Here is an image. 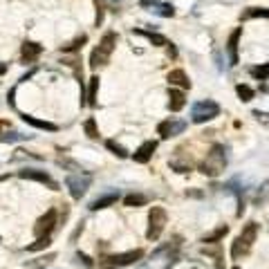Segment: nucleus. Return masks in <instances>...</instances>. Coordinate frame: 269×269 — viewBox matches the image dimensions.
Returning a JSON list of instances; mask_svg holds the SVG:
<instances>
[{
    "mask_svg": "<svg viewBox=\"0 0 269 269\" xmlns=\"http://www.w3.org/2000/svg\"><path fill=\"white\" fill-rule=\"evenodd\" d=\"M105 146H108V151H112V152H115V155H117V157H128V151H126V148H123V146H119V144H117V141H105Z\"/></svg>",
    "mask_w": 269,
    "mask_h": 269,
    "instance_id": "b1692460",
    "label": "nucleus"
},
{
    "mask_svg": "<svg viewBox=\"0 0 269 269\" xmlns=\"http://www.w3.org/2000/svg\"><path fill=\"white\" fill-rule=\"evenodd\" d=\"M83 128H85L90 139H99V130H97V121L94 119H88V121L83 123Z\"/></svg>",
    "mask_w": 269,
    "mask_h": 269,
    "instance_id": "393cba45",
    "label": "nucleus"
},
{
    "mask_svg": "<svg viewBox=\"0 0 269 269\" xmlns=\"http://www.w3.org/2000/svg\"><path fill=\"white\" fill-rule=\"evenodd\" d=\"M54 227H56V209H50L45 216L36 222L34 234L38 235V238H45V235H50L54 231Z\"/></svg>",
    "mask_w": 269,
    "mask_h": 269,
    "instance_id": "0eeeda50",
    "label": "nucleus"
},
{
    "mask_svg": "<svg viewBox=\"0 0 269 269\" xmlns=\"http://www.w3.org/2000/svg\"><path fill=\"white\" fill-rule=\"evenodd\" d=\"M168 83L170 85H180V88H191V81H188V76L184 70H173L168 72Z\"/></svg>",
    "mask_w": 269,
    "mask_h": 269,
    "instance_id": "dca6fc26",
    "label": "nucleus"
},
{
    "mask_svg": "<svg viewBox=\"0 0 269 269\" xmlns=\"http://www.w3.org/2000/svg\"><path fill=\"white\" fill-rule=\"evenodd\" d=\"M117 200H119V191H110V193L99 195V198H97V200H92V202H90V209H92V211L108 209V206L117 204Z\"/></svg>",
    "mask_w": 269,
    "mask_h": 269,
    "instance_id": "f8f14e48",
    "label": "nucleus"
},
{
    "mask_svg": "<svg viewBox=\"0 0 269 269\" xmlns=\"http://www.w3.org/2000/svg\"><path fill=\"white\" fill-rule=\"evenodd\" d=\"M23 121H25V123H30V126H34V128L50 130V133H56V130H59V126H56V123L43 121V119H36V117H32V115H23Z\"/></svg>",
    "mask_w": 269,
    "mask_h": 269,
    "instance_id": "f3484780",
    "label": "nucleus"
},
{
    "mask_svg": "<svg viewBox=\"0 0 269 269\" xmlns=\"http://www.w3.org/2000/svg\"><path fill=\"white\" fill-rule=\"evenodd\" d=\"M94 5H97V20H94V25L101 27V23H103V7H101L99 0H94Z\"/></svg>",
    "mask_w": 269,
    "mask_h": 269,
    "instance_id": "7c9ffc66",
    "label": "nucleus"
},
{
    "mask_svg": "<svg viewBox=\"0 0 269 269\" xmlns=\"http://www.w3.org/2000/svg\"><path fill=\"white\" fill-rule=\"evenodd\" d=\"M112 2H115V5H117V2H121V0H112Z\"/></svg>",
    "mask_w": 269,
    "mask_h": 269,
    "instance_id": "c9c22d12",
    "label": "nucleus"
},
{
    "mask_svg": "<svg viewBox=\"0 0 269 269\" xmlns=\"http://www.w3.org/2000/svg\"><path fill=\"white\" fill-rule=\"evenodd\" d=\"M166 222H168V216L162 206H152L151 213H148V231H146V238L148 240H157L164 231Z\"/></svg>",
    "mask_w": 269,
    "mask_h": 269,
    "instance_id": "39448f33",
    "label": "nucleus"
},
{
    "mask_svg": "<svg viewBox=\"0 0 269 269\" xmlns=\"http://www.w3.org/2000/svg\"><path fill=\"white\" fill-rule=\"evenodd\" d=\"M269 18V9H263V7H249L245 14H242V20H249V18Z\"/></svg>",
    "mask_w": 269,
    "mask_h": 269,
    "instance_id": "412c9836",
    "label": "nucleus"
},
{
    "mask_svg": "<svg viewBox=\"0 0 269 269\" xmlns=\"http://www.w3.org/2000/svg\"><path fill=\"white\" fill-rule=\"evenodd\" d=\"M234 269H238V267H234Z\"/></svg>",
    "mask_w": 269,
    "mask_h": 269,
    "instance_id": "e433bc0d",
    "label": "nucleus"
},
{
    "mask_svg": "<svg viewBox=\"0 0 269 269\" xmlns=\"http://www.w3.org/2000/svg\"><path fill=\"white\" fill-rule=\"evenodd\" d=\"M218 115H220V105L211 99L198 101V103H193V108H191V119H193L195 123L211 121V119H216Z\"/></svg>",
    "mask_w": 269,
    "mask_h": 269,
    "instance_id": "20e7f679",
    "label": "nucleus"
},
{
    "mask_svg": "<svg viewBox=\"0 0 269 269\" xmlns=\"http://www.w3.org/2000/svg\"><path fill=\"white\" fill-rule=\"evenodd\" d=\"M139 5H141V7H151V5L157 7V5H159V0H141Z\"/></svg>",
    "mask_w": 269,
    "mask_h": 269,
    "instance_id": "72a5a7b5",
    "label": "nucleus"
},
{
    "mask_svg": "<svg viewBox=\"0 0 269 269\" xmlns=\"http://www.w3.org/2000/svg\"><path fill=\"white\" fill-rule=\"evenodd\" d=\"M97 92H99V76L90 79V88H88V105H97Z\"/></svg>",
    "mask_w": 269,
    "mask_h": 269,
    "instance_id": "6ab92c4d",
    "label": "nucleus"
},
{
    "mask_svg": "<svg viewBox=\"0 0 269 269\" xmlns=\"http://www.w3.org/2000/svg\"><path fill=\"white\" fill-rule=\"evenodd\" d=\"M85 41H88V36L81 34L79 38H74V41H72L70 45H63V47H61V52H76L79 47H83V43H85Z\"/></svg>",
    "mask_w": 269,
    "mask_h": 269,
    "instance_id": "5701e85b",
    "label": "nucleus"
},
{
    "mask_svg": "<svg viewBox=\"0 0 269 269\" xmlns=\"http://www.w3.org/2000/svg\"><path fill=\"white\" fill-rule=\"evenodd\" d=\"M134 34H139V36H144V38H148L151 43H155V45H170L168 41H166L162 34H155V32H146V30H137Z\"/></svg>",
    "mask_w": 269,
    "mask_h": 269,
    "instance_id": "a211bd4d",
    "label": "nucleus"
},
{
    "mask_svg": "<svg viewBox=\"0 0 269 269\" xmlns=\"http://www.w3.org/2000/svg\"><path fill=\"white\" fill-rule=\"evenodd\" d=\"M256 235H258V224L256 222H249L245 229H242V234L235 238L234 247H231V256H234V258L247 256V253L252 252L253 242H256Z\"/></svg>",
    "mask_w": 269,
    "mask_h": 269,
    "instance_id": "7ed1b4c3",
    "label": "nucleus"
},
{
    "mask_svg": "<svg viewBox=\"0 0 269 269\" xmlns=\"http://www.w3.org/2000/svg\"><path fill=\"white\" fill-rule=\"evenodd\" d=\"M227 231H229V227H224V224H222V227H218L213 234L204 235V238H202V242H218L220 238H224V235H227Z\"/></svg>",
    "mask_w": 269,
    "mask_h": 269,
    "instance_id": "4be33fe9",
    "label": "nucleus"
},
{
    "mask_svg": "<svg viewBox=\"0 0 269 269\" xmlns=\"http://www.w3.org/2000/svg\"><path fill=\"white\" fill-rule=\"evenodd\" d=\"M90 184H92V177L88 175V173H72V175L65 177V186L70 188V195L74 200H81L83 195L88 193Z\"/></svg>",
    "mask_w": 269,
    "mask_h": 269,
    "instance_id": "423d86ee",
    "label": "nucleus"
},
{
    "mask_svg": "<svg viewBox=\"0 0 269 269\" xmlns=\"http://www.w3.org/2000/svg\"><path fill=\"white\" fill-rule=\"evenodd\" d=\"M76 258H79V260H83V263H85V267H92V260H90L88 256H85V253H76Z\"/></svg>",
    "mask_w": 269,
    "mask_h": 269,
    "instance_id": "473e14b6",
    "label": "nucleus"
},
{
    "mask_svg": "<svg viewBox=\"0 0 269 269\" xmlns=\"http://www.w3.org/2000/svg\"><path fill=\"white\" fill-rule=\"evenodd\" d=\"M157 151V141H144L137 151H134V155H133V159L137 162V164H146V162H151V157H152V152Z\"/></svg>",
    "mask_w": 269,
    "mask_h": 269,
    "instance_id": "9b49d317",
    "label": "nucleus"
},
{
    "mask_svg": "<svg viewBox=\"0 0 269 269\" xmlns=\"http://www.w3.org/2000/svg\"><path fill=\"white\" fill-rule=\"evenodd\" d=\"M7 180V175H2V177H0V182H5Z\"/></svg>",
    "mask_w": 269,
    "mask_h": 269,
    "instance_id": "f704fd0d",
    "label": "nucleus"
},
{
    "mask_svg": "<svg viewBox=\"0 0 269 269\" xmlns=\"http://www.w3.org/2000/svg\"><path fill=\"white\" fill-rule=\"evenodd\" d=\"M186 99H184V92L182 90H168V108L170 112H180L184 108Z\"/></svg>",
    "mask_w": 269,
    "mask_h": 269,
    "instance_id": "2eb2a0df",
    "label": "nucleus"
},
{
    "mask_svg": "<svg viewBox=\"0 0 269 269\" xmlns=\"http://www.w3.org/2000/svg\"><path fill=\"white\" fill-rule=\"evenodd\" d=\"M141 256H144L141 249H133V252H126V253H115V256L108 258V263H110L112 267H126V265L137 263Z\"/></svg>",
    "mask_w": 269,
    "mask_h": 269,
    "instance_id": "1a4fd4ad",
    "label": "nucleus"
},
{
    "mask_svg": "<svg viewBox=\"0 0 269 269\" xmlns=\"http://www.w3.org/2000/svg\"><path fill=\"white\" fill-rule=\"evenodd\" d=\"M235 92H238V97L242 101H252L253 99V90L249 88V85H238V88H235Z\"/></svg>",
    "mask_w": 269,
    "mask_h": 269,
    "instance_id": "c85d7f7f",
    "label": "nucleus"
},
{
    "mask_svg": "<svg viewBox=\"0 0 269 269\" xmlns=\"http://www.w3.org/2000/svg\"><path fill=\"white\" fill-rule=\"evenodd\" d=\"M240 34H242V30H235L234 34L229 36V43H227V50H229V61H231V65L238 63V41H240Z\"/></svg>",
    "mask_w": 269,
    "mask_h": 269,
    "instance_id": "4468645a",
    "label": "nucleus"
},
{
    "mask_svg": "<svg viewBox=\"0 0 269 269\" xmlns=\"http://www.w3.org/2000/svg\"><path fill=\"white\" fill-rule=\"evenodd\" d=\"M18 175L23 177V180H34V182H41V184H47V186L52 188V191H59V184L52 180V177L47 175L45 170H38V168H23Z\"/></svg>",
    "mask_w": 269,
    "mask_h": 269,
    "instance_id": "6e6552de",
    "label": "nucleus"
},
{
    "mask_svg": "<svg viewBox=\"0 0 269 269\" xmlns=\"http://www.w3.org/2000/svg\"><path fill=\"white\" fill-rule=\"evenodd\" d=\"M146 202H148L146 195H141V193H133V195H126V198H123V204L134 206V209H137V206H144Z\"/></svg>",
    "mask_w": 269,
    "mask_h": 269,
    "instance_id": "aec40b11",
    "label": "nucleus"
},
{
    "mask_svg": "<svg viewBox=\"0 0 269 269\" xmlns=\"http://www.w3.org/2000/svg\"><path fill=\"white\" fill-rule=\"evenodd\" d=\"M16 139H25V134H18V133H7V134H2V141H16Z\"/></svg>",
    "mask_w": 269,
    "mask_h": 269,
    "instance_id": "2f4dec72",
    "label": "nucleus"
},
{
    "mask_svg": "<svg viewBox=\"0 0 269 269\" xmlns=\"http://www.w3.org/2000/svg\"><path fill=\"white\" fill-rule=\"evenodd\" d=\"M41 52H43V47L38 45V43H25L23 45V63H34L38 56H41Z\"/></svg>",
    "mask_w": 269,
    "mask_h": 269,
    "instance_id": "ddd939ff",
    "label": "nucleus"
},
{
    "mask_svg": "<svg viewBox=\"0 0 269 269\" xmlns=\"http://www.w3.org/2000/svg\"><path fill=\"white\" fill-rule=\"evenodd\" d=\"M224 166H227V148H224L222 144H216V146L209 151L206 159L200 164V170H202L204 175L216 177L224 170Z\"/></svg>",
    "mask_w": 269,
    "mask_h": 269,
    "instance_id": "f257e3e1",
    "label": "nucleus"
},
{
    "mask_svg": "<svg viewBox=\"0 0 269 269\" xmlns=\"http://www.w3.org/2000/svg\"><path fill=\"white\" fill-rule=\"evenodd\" d=\"M252 76H256L260 81L269 79V65H256V67H252Z\"/></svg>",
    "mask_w": 269,
    "mask_h": 269,
    "instance_id": "bb28decb",
    "label": "nucleus"
},
{
    "mask_svg": "<svg viewBox=\"0 0 269 269\" xmlns=\"http://www.w3.org/2000/svg\"><path fill=\"white\" fill-rule=\"evenodd\" d=\"M186 123L184 121H175V119H168V121H162L157 126V133L162 134V139H168V137H175V134L184 133Z\"/></svg>",
    "mask_w": 269,
    "mask_h": 269,
    "instance_id": "9d476101",
    "label": "nucleus"
},
{
    "mask_svg": "<svg viewBox=\"0 0 269 269\" xmlns=\"http://www.w3.org/2000/svg\"><path fill=\"white\" fill-rule=\"evenodd\" d=\"M50 245H52V242H50V235H45V238H38L34 245L27 247V252H41V249H47Z\"/></svg>",
    "mask_w": 269,
    "mask_h": 269,
    "instance_id": "a878e982",
    "label": "nucleus"
},
{
    "mask_svg": "<svg viewBox=\"0 0 269 269\" xmlns=\"http://www.w3.org/2000/svg\"><path fill=\"white\" fill-rule=\"evenodd\" d=\"M157 14H162V16H175V9H173V5H168V2H159Z\"/></svg>",
    "mask_w": 269,
    "mask_h": 269,
    "instance_id": "c756f323",
    "label": "nucleus"
},
{
    "mask_svg": "<svg viewBox=\"0 0 269 269\" xmlns=\"http://www.w3.org/2000/svg\"><path fill=\"white\" fill-rule=\"evenodd\" d=\"M54 258H56V253H47V256L38 258V263H30V267L32 269H43V267H47V265L52 263Z\"/></svg>",
    "mask_w": 269,
    "mask_h": 269,
    "instance_id": "cd10ccee",
    "label": "nucleus"
},
{
    "mask_svg": "<svg viewBox=\"0 0 269 269\" xmlns=\"http://www.w3.org/2000/svg\"><path fill=\"white\" fill-rule=\"evenodd\" d=\"M117 41H119V36L115 34V32H105V34L101 36L99 47H94L92 56H90V67L97 70V67L108 63V59H110V54H112V50H115V45H117Z\"/></svg>",
    "mask_w": 269,
    "mask_h": 269,
    "instance_id": "f03ea898",
    "label": "nucleus"
}]
</instances>
